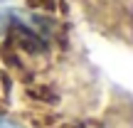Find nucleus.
I'll return each mask as SVG.
<instances>
[{"label":"nucleus","mask_w":133,"mask_h":128,"mask_svg":"<svg viewBox=\"0 0 133 128\" xmlns=\"http://www.w3.org/2000/svg\"><path fill=\"white\" fill-rule=\"evenodd\" d=\"M0 128H20L17 123H12V121H8V118H3L0 116Z\"/></svg>","instance_id":"7ed1b4c3"},{"label":"nucleus","mask_w":133,"mask_h":128,"mask_svg":"<svg viewBox=\"0 0 133 128\" xmlns=\"http://www.w3.org/2000/svg\"><path fill=\"white\" fill-rule=\"evenodd\" d=\"M0 3H5V0H0Z\"/></svg>","instance_id":"20e7f679"},{"label":"nucleus","mask_w":133,"mask_h":128,"mask_svg":"<svg viewBox=\"0 0 133 128\" xmlns=\"http://www.w3.org/2000/svg\"><path fill=\"white\" fill-rule=\"evenodd\" d=\"M12 25V10H0V37L10 30Z\"/></svg>","instance_id":"f257e3e1"},{"label":"nucleus","mask_w":133,"mask_h":128,"mask_svg":"<svg viewBox=\"0 0 133 128\" xmlns=\"http://www.w3.org/2000/svg\"><path fill=\"white\" fill-rule=\"evenodd\" d=\"M30 5H32L35 10H49V8H54V0H27Z\"/></svg>","instance_id":"f03ea898"}]
</instances>
